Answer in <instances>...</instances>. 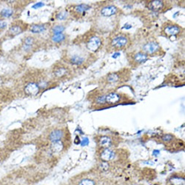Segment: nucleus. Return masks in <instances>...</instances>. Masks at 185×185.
I'll return each mask as SVG.
<instances>
[{
  "mask_svg": "<svg viewBox=\"0 0 185 185\" xmlns=\"http://www.w3.org/2000/svg\"><path fill=\"white\" fill-rule=\"evenodd\" d=\"M147 59L148 56L142 51L134 53L131 56V62L135 64V65H139V64H143L146 61H147Z\"/></svg>",
  "mask_w": 185,
  "mask_h": 185,
  "instance_id": "nucleus-4",
  "label": "nucleus"
},
{
  "mask_svg": "<svg viewBox=\"0 0 185 185\" xmlns=\"http://www.w3.org/2000/svg\"><path fill=\"white\" fill-rule=\"evenodd\" d=\"M80 144H82V146H86L89 144V139H87V137L83 138L82 140H81V143Z\"/></svg>",
  "mask_w": 185,
  "mask_h": 185,
  "instance_id": "nucleus-31",
  "label": "nucleus"
},
{
  "mask_svg": "<svg viewBox=\"0 0 185 185\" xmlns=\"http://www.w3.org/2000/svg\"><path fill=\"white\" fill-rule=\"evenodd\" d=\"M164 3L163 1H161V0H154V1H151L149 3V8L152 11H158L162 10L164 8Z\"/></svg>",
  "mask_w": 185,
  "mask_h": 185,
  "instance_id": "nucleus-13",
  "label": "nucleus"
},
{
  "mask_svg": "<svg viewBox=\"0 0 185 185\" xmlns=\"http://www.w3.org/2000/svg\"><path fill=\"white\" fill-rule=\"evenodd\" d=\"M79 185H95V183L94 181L90 178H85L79 182Z\"/></svg>",
  "mask_w": 185,
  "mask_h": 185,
  "instance_id": "nucleus-26",
  "label": "nucleus"
},
{
  "mask_svg": "<svg viewBox=\"0 0 185 185\" xmlns=\"http://www.w3.org/2000/svg\"><path fill=\"white\" fill-rule=\"evenodd\" d=\"M85 59L84 56H82L81 55L79 54H74L70 56V62L74 65L79 66L82 65L83 63L85 62Z\"/></svg>",
  "mask_w": 185,
  "mask_h": 185,
  "instance_id": "nucleus-12",
  "label": "nucleus"
},
{
  "mask_svg": "<svg viewBox=\"0 0 185 185\" xmlns=\"http://www.w3.org/2000/svg\"><path fill=\"white\" fill-rule=\"evenodd\" d=\"M34 44V39L33 38L28 36V37L25 38V39L24 40L23 45H22V48L25 51H30V50L33 48V45Z\"/></svg>",
  "mask_w": 185,
  "mask_h": 185,
  "instance_id": "nucleus-15",
  "label": "nucleus"
},
{
  "mask_svg": "<svg viewBox=\"0 0 185 185\" xmlns=\"http://www.w3.org/2000/svg\"><path fill=\"white\" fill-rule=\"evenodd\" d=\"M119 10L116 6L114 5H107L105 7H103L101 9L100 13L101 16L105 17H110L112 16H114L116 14H117Z\"/></svg>",
  "mask_w": 185,
  "mask_h": 185,
  "instance_id": "nucleus-7",
  "label": "nucleus"
},
{
  "mask_svg": "<svg viewBox=\"0 0 185 185\" xmlns=\"http://www.w3.org/2000/svg\"><path fill=\"white\" fill-rule=\"evenodd\" d=\"M105 98H106V95H99L95 99V103L98 104V105H105V104H106Z\"/></svg>",
  "mask_w": 185,
  "mask_h": 185,
  "instance_id": "nucleus-25",
  "label": "nucleus"
},
{
  "mask_svg": "<svg viewBox=\"0 0 185 185\" xmlns=\"http://www.w3.org/2000/svg\"><path fill=\"white\" fill-rule=\"evenodd\" d=\"M46 30V26L44 25H33L30 28V31L33 33H42Z\"/></svg>",
  "mask_w": 185,
  "mask_h": 185,
  "instance_id": "nucleus-17",
  "label": "nucleus"
},
{
  "mask_svg": "<svg viewBox=\"0 0 185 185\" xmlns=\"http://www.w3.org/2000/svg\"><path fill=\"white\" fill-rule=\"evenodd\" d=\"M172 138H173V136H172V135H170V134H166V135L162 136V139L164 142H169V141H172Z\"/></svg>",
  "mask_w": 185,
  "mask_h": 185,
  "instance_id": "nucleus-28",
  "label": "nucleus"
},
{
  "mask_svg": "<svg viewBox=\"0 0 185 185\" xmlns=\"http://www.w3.org/2000/svg\"><path fill=\"white\" fill-rule=\"evenodd\" d=\"M22 32V28L19 25H13L9 28L8 33L11 36L19 35Z\"/></svg>",
  "mask_w": 185,
  "mask_h": 185,
  "instance_id": "nucleus-19",
  "label": "nucleus"
},
{
  "mask_svg": "<svg viewBox=\"0 0 185 185\" xmlns=\"http://www.w3.org/2000/svg\"><path fill=\"white\" fill-rule=\"evenodd\" d=\"M66 36L64 33H60V34H55V35H53L51 37L52 41L55 42V43H59V42H62L65 39Z\"/></svg>",
  "mask_w": 185,
  "mask_h": 185,
  "instance_id": "nucleus-22",
  "label": "nucleus"
},
{
  "mask_svg": "<svg viewBox=\"0 0 185 185\" xmlns=\"http://www.w3.org/2000/svg\"><path fill=\"white\" fill-rule=\"evenodd\" d=\"M44 5V3L39 2V3H36V4H34V5L32 6V8H33V9H38V8H42Z\"/></svg>",
  "mask_w": 185,
  "mask_h": 185,
  "instance_id": "nucleus-29",
  "label": "nucleus"
},
{
  "mask_svg": "<svg viewBox=\"0 0 185 185\" xmlns=\"http://www.w3.org/2000/svg\"><path fill=\"white\" fill-rule=\"evenodd\" d=\"M120 79H121V76L119 73H111L107 76L106 82L110 85L116 84L119 82Z\"/></svg>",
  "mask_w": 185,
  "mask_h": 185,
  "instance_id": "nucleus-11",
  "label": "nucleus"
},
{
  "mask_svg": "<svg viewBox=\"0 0 185 185\" xmlns=\"http://www.w3.org/2000/svg\"><path fill=\"white\" fill-rule=\"evenodd\" d=\"M65 30V28L64 26L59 25H55L54 28H52V33H54V35L55 34H60V33H63L64 30Z\"/></svg>",
  "mask_w": 185,
  "mask_h": 185,
  "instance_id": "nucleus-23",
  "label": "nucleus"
},
{
  "mask_svg": "<svg viewBox=\"0 0 185 185\" xmlns=\"http://www.w3.org/2000/svg\"><path fill=\"white\" fill-rule=\"evenodd\" d=\"M119 53H115L113 55V58H114V59H116V58H117L118 56H119Z\"/></svg>",
  "mask_w": 185,
  "mask_h": 185,
  "instance_id": "nucleus-36",
  "label": "nucleus"
},
{
  "mask_svg": "<svg viewBox=\"0 0 185 185\" xmlns=\"http://www.w3.org/2000/svg\"><path fill=\"white\" fill-rule=\"evenodd\" d=\"M7 27V22L5 21H0V30L5 29Z\"/></svg>",
  "mask_w": 185,
  "mask_h": 185,
  "instance_id": "nucleus-32",
  "label": "nucleus"
},
{
  "mask_svg": "<svg viewBox=\"0 0 185 185\" xmlns=\"http://www.w3.org/2000/svg\"><path fill=\"white\" fill-rule=\"evenodd\" d=\"M1 83H2V82H0V84H1Z\"/></svg>",
  "mask_w": 185,
  "mask_h": 185,
  "instance_id": "nucleus-37",
  "label": "nucleus"
},
{
  "mask_svg": "<svg viewBox=\"0 0 185 185\" xmlns=\"http://www.w3.org/2000/svg\"><path fill=\"white\" fill-rule=\"evenodd\" d=\"M101 39L99 36H92L87 40V48L91 52H96L101 45Z\"/></svg>",
  "mask_w": 185,
  "mask_h": 185,
  "instance_id": "nucleus-3",
  "label": "nucleus"
},
{
  "mask_svg": "<svg viewBox=\"0 0 185 185\" xmlns=\"http://www.w3.org/2000/svg\"><path fill=\"white\" fill-rule=\"evenodd\" d=\"M132 27L131 25H129V24H126V25L124 26V28H125V29H130Z\"/></svg>",
  "mask_w": 185,
  "mask_h": 185,
  "instance_id": "nucleus-35",
  "label": "nucleus"
},
{
  "mask_svg": "<svg viewBox=\"0 0 185 185\" xmlns=\"http://www.w3.org/2000/svg\"><path fill=\"white\" fill-rule=\"evenodd\" d=\"M129 44V39L125 34L115 36L110 42L109 45L113 50H121L125 48Z\"/></svg>",
  "mask_w": 185,
  "mask_h": 185,
  "instance_id": "nucleus-1",
  "label": "nucleus"
},
{
  "mask_svg": "<svg viewBox=\"0 0 185 185\" xmlns=\"http://www.w3.org/2000/svg\"><path fill=\"white\" fill-rule=\"evenodd\" d=\"M100 169L102 171H107L109 169V164L107 162H103L100 164Z\"/></svg>",
  "mask_w": 185,
  "mask_h": 185,
  "instance_id": "nucleus-27",
  "label": "nucleus"
},
{
  "mask_svg": "<svg viewBox=\"0 0 185 185\" xmlns=\"http://www.w3.org/2000/svg\"><path fill=\"white\" fill-rule=\"evenodd\" d=\"M99 143L101 147L107 148L112 144V139L111 138L108 137V136H102L99 139Z\"/></svg>",
  "mask_w": 185,
  "mask_h": 185,
  "instance_id": "nucleus-18",
  "label": "nucleus"
},
{
  "mask_svg": "<svg viewBox=\"0 0 185 185\" xmlns=\"http://www.w3.org/2000/svg\"><path fill=\"white\" fill-rule=\"evenodd\" d=\"M74 143L76 144H79L81 143V140H80V139H79V136H76V139H75V140H74Z\"/></svg>",
  "mask_w": 185,
  "mask_h": 185,
  "instance_id": "nucleus-33",
  "label": "nucleus"
},
{
  "mask_svg": "<svg viewBox=\"0 0 185 185\" xmlns=\"http://www.w3.org/2000/svg\"><path fill=\"white\" fill-rule=\"evenodd\" d=\"M162 48L158 42L155 41H150L145 43L142 47V52L147 54V56L149 55H156L158 53L160 52Z\"/></svg>",
  "mask_w": 185,
  "mask_h": 185,
  "instance_id": "nucleus-2",
  "label": "nucleus"
},
{
  "mask_svg": "<svg viewBox=\"0 0 185 185\" xmlns=\"http://www.w3.org/2000/svg\"><path fill=\"white\" fill-rule=\"evenodd\" d=\"M13 14V11L11 8H3L1 11H0V15H1V17H3V18H5V19L12 17Z\"/></svg>",
  "mask_w": 185,
  "mask_h": 185,
  "instance_id": "nucleus-21",
  "label": "nucleus"
},
{
  "mask_svg": "<svg viewBox=\"0 0 185 185\" xmlns=\"http://www.w3.org/2000/svg\"><path fill=\"white\" fill-rule=\"evenodd\" d=\"M181 28L177 25H167L164 28L163 31L167 36H175L180 33Z\"/></svg>",
  "mask_w": 185,
  "mask_h": 185,
  "instance_id": "nucleus-5",
  "label": "nucleus"
},
{
  "mask_svg": "<svg viewBox=\"0 0 185 185\" xmlns=\"http://www.w3.org/2000/svg\"><path fill=\"white\" fill-rule=\"evenodd\" d=\"M68 74V70L65 68H63V67H60V68H56V70L54 71V74L55 76L57 77V78H62V77Z\"/></svg>",
  "mask_w": 185,
  "mask_h": 185,
  "instance_id": "nucleus-20",
  "label": "nucleus"
},
{
  "mask_svg": "<svg viewBox=\"0 0 185 185\" xmlns=\"http://www.w3.org/2000/svg\"><path fill=\"white\" fill-rule=\"evenodd\" d=\"M116 157V153L113 150H110L108 148H105L101 151L100 154V158L104 162H109L113 160Z\"/></svg>",
  "mask_w": 185,
  "mask_h": 185,
  "instance_id": "nucleus-8",
  "label": "nucleus"
},
{
  "mask_svg": "<svg viewBox=\"0 0 185 185\" xmlns=\"http://www.w3.org/2000/svg\"><path fill=\"white\" fill-rule=\"evenodd\" d=\"M68 13L65 11H62L59 12L58 13H56V19L59 21H63V20H65L68 19Z\"/></svg>",
  "mask_w": 185,
  "mask_h": 185,
  "instance_id": "nucleus-24",
  "label": "nucleus"
},
{
  "mask_svg": "<svg viewBox=\"0 0 185 185\" xmlns=\"http://www.w3.org/2000/svg\"><path fill=\"white\" fill-rule=\"evenodd\" d=\"M64 136V132L62 130H54L49 135V140L51 142L61 141Z\"/></svg>",
  "mask_w": 185,
  "mask_h": 185,
  "instance_id": "nucleus-10",
  "label": "nucleus"
},
{
  "mask_svg": "<svg viewBox=\"0 0 185 185\" xmlns=\"http://www.w3.org/2000/svg\"><path fill=\"white\" fill-rule=\"evenodd\" d=\"M38 85L40 89H44L46 87H48V82H45V81H42V82H40L39 83H38Z\"/></svg>",
  "mask_w": 185,
  "mask_h": 185,
  "instance_id": "nucleus-30",
  "label": "nucleus"
},
{
  "mask_svg": "<svg viewBox=\"0 0 185 185\" xmlns=\"http://www.w3.org/2000/svg\"><path fill=\"white\" fill-rule=\"evenodd\" d=\"M120 100H121V95L116 93H110L106 95L105 98L106 104H110V105H114L119 102Z\"/></svg>",
  "mask_w": 185,
  "mask_h": 185,
  "instance_id": "nucleus-9",
  "label": "nucleus"
},
{
  "mask_svg": "<svg viewBox=\"0 0 185 185\" xmlns=\"http://www.w3.org/2000/svg\"><path fill=\"white\" fill-rule=\"evenodd\" d=\"M64 147V144L61 141L52 142L51 145H50V150L54 153H59V152L62 151Z\"/></svg>",
  "mask_w": 185,
  "mask_h": 185,
  "instance_id": "nucleus-14",
  "label": "nucleus"
},
{
  "mask_svg": "<svg viewBox=\"0 0 185 185\" xmlns=\"http://www.w3.org/2000/svg\"><path fill=\"white\" fill-rule=\"evenodd\" d=\"M39 87L37 83L36 82H30L25 85V93L28 95H36L39 92Z\"/></svg>",
  "mask_w": 185,
  "mask_h": 185,
  "instance_id": "nucleus-6",
  "label": "nucleus"
},
{
  "mask_svg": "<svg viewBox=\"0 0 185 185\" xmlns=\"http://www.w3.org/2000/svg\"><path fill=\"white\" fill-rule=\"evenodd\" d=\"M90 9V6L87 4H79L74 8V11L78 14H85L88 10Z\"/></svg>",
  "mask_w": 185,
  "mask_h": 185,
  "instance_id": "nucleus-16",
  "label": "nucleus"
},
{
  "mask_svg": "<svg viewBox=\"0 0 185 185\" xmlns=\"http://www.w3.org/2000/svg\"><path fill=\"white\" fill-rule=\"evenodd\" d=\"M160 154V151L159 150H154V151H153V155L155 156H158V155H159Z\"/></svg>",
  "mask_w": 185,
  "mask_h": 185,
  "instance_id": "nucleus-34",
  "label": "nucleus"
}]
</instances>
